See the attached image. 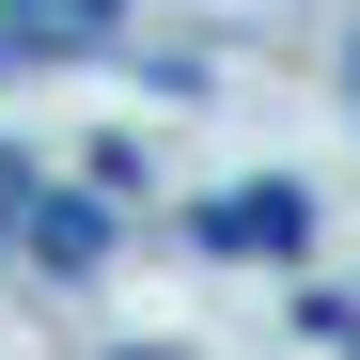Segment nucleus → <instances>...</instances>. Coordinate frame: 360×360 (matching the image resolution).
Here are the masks:
<instances>
[{"mask_svg":"<svg viewBox=\"0 0 360 360\" xmlns=\"http://www.w3.org/2000/svg\"><path fill=\"white\" fill-rule=\"evenodd\" d=\"M188 251H235V266H282V251H314V204L282 188V172H251V188H219L188 219Z\"/></svg>","mask_w":360,"mask_h":360,"instance_id":"obj_1","label":"nucleus"}]
</instances>
